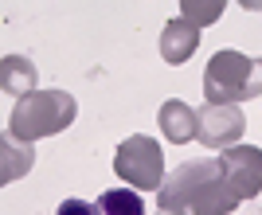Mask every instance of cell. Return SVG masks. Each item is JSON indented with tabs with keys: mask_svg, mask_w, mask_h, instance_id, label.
Masks as SVG:
<instances>
[{
	"mask_svg": "<svg viewBox=\"0 0 262 215\" xmlns=\"http://www.w3.org/2000/svg\"><path fill=\"white\" fill-rule=\"evenodd\" d=\"M196 47H200V28H196V24H188L184 16H176V20L164 24V32H161V59L168 67L188 63V59L196 55Z\"/></svg>",
	"mask_w": 262,
	"mask_h": 215,
	"instance_id": "obj_7",
	"label": "cell"
},
{
	"mask_svg": "<svg viewBox=\"0 0 262 215\" xmlns=\"http://www.w3.org/2000/svg\"><path fill=\"white\" fill-rule=\"evenodd\" d=\"M55 215H98V211H94V204H86V200H63Z\"/></svg>",
	"mask_w": 262,
	"mask_h": 215,
	"instance_id": "obj_14",
	"label": "cell"
},
{
	"mask_svg": "<svg viewBox=\"0 0 262 215\" xmlns=\"http://www.w3.org/2000/svg\"><path fill=\"white\" fill-rule=\"evenodd\" d=\"M35 86H39V71H35L32 59H24V55L0 59V90H4V94H12L20 102V98L35 94Z\"/></svg>",
	"mask_w": 262,
	"mask_h": 215,
	"instance_id": "obj_10",
	"label": "cell"
},
{
	"mask_svg": "<svg viewBox=\"0 0 262 215\" xmlns=\"http://www.w3.org/2000/svg\"><path fill=\"white\" fill-rule=\"evenodd\" d=\"M157 121H161V133L172 145L196 141V110L188 106V102H180V98H168L161 106V114H157Z\"/></svg>",
	"mask_w": 262,
	"mask_h": 215,
	"instance_id": "obj_11",
	"label": "cell"
},
{
	"mask_svg": "<svg viewBox=\"0 0 262 215\" xmlns=\"http://www.w3.org/2000/svg\"><path fill=\"white\" fill-rule=\"evenodd\" d=\"M239 204H243L239 192H235V188L223 180V172H219L215 180H208L196 192V200L188 204V215H231Z\"/></svg>",
	"mask_w": 262,
	"mask_h": 215,
	"instance_id": "obj_8",
	"label": "cell"
},
{
	"mask_svg": "<svg viewBox=\"0 0 262 215\" xmlns=\"http://www.w3.org/2000/svg\"><path fill=\"white\" fill-rule=\"evenodd\" d=\"M247 133V118L239 106H200L196 114V137L208 149L227 153L231 145H239V137Z\"/></svg>",
	"mask_w": 262,
	"mask_h": 215,
	"instance_id": "obj_5",
	"label": "cell"
},
{
	"mask_svg": "<svg viewBox=\"0 0 262 215\" xmlns=\"http://www.w3.org/2000/svg\"><path fill=\"white\" fill-rule=\"evenodd\" d=\"M262 94V59L243 51H215L204 71V98L208 106H239Z\"/></svg>",
	"mask_w": 262,
	"mask_h": 215,
	"instance_id": "obj_1",
	"label": "cell"
},
{
	"mask_svg": "<svg viewBox=\"0 0 262 215\" xmlns=\"http://www.w3.org/2000/svg\"><path fill=\"white\" fill-rule=\"evenodd\" d=\"M98 215H145V200L133 188H106L94 204Z\"/></svg>",
	"mask_w": 262,
	"mask_h": 215,
	"instance_id": "obj_12",
	"label": "cell"
},
{
	"mask_svg": "<svg viewBox=\"0 0 262 215\" xmlns=\"http://www.w3.org/2000/svg\"><path fill=\"white\" fill-rule=\"evenodd\" d=\"M219 157H208V161H184L176 164L172 172H168V180L161 184V192H157V204H161V211H188V204L196 200V192L204 188L208 180H215L219 176Z\"/></svg>",
	"mask_w": 262,
	"mask_h": 215,
	"instance_id": "obj_4",
	"label": "cell"
},
{
	"mask_svg": "<svg viewBox=\"0 0 262 215\" xmlns=\"http://www.w3.org/2000/svg\"><path fill=\"white\" fill-rule=\"evenodd\" d=\"M35 164V149L28 141L12 137V133H0V188L12 180H24Z\"/></svg>",
	"mask_w": 262,
	"mask_h": 215,
	"instance_id": "obj_9",
	"label": "cell"
},
{
	"mask_svg": "<svg viewBox=\"0 0 262 215\" xmlns=\"http://www.w3.org/2000/svg\"><path fill=\"white\" fill-rule=\"evenodd\" d=\"M219 168H223V180L239 192V200H254L262 192V149L231 145L227 153H219Z\"/></svg>",
	"mask_w": 262,
	"mask_h": 215,
	"instance_id": "obj_6",
	"label": "cell"
},
{
	"mask_svg": "<svg viewBox=\"0 0 262 215\" xmlns=\"http://www.w3.org/2000/svg\"><path fill=\"white\" fill-rule=\"evenodd\" d=\"M157 215H180V211H157Z\"/></svg>",
	"mask_w": 262,
	"mask_h": 215,
	"instance_id": "obj_15",
	"label": "cell"
},
{
	"mask_svg": "<svg viewBox=\"0 0 262 215\" xmlns=\"http://www.w3.org/2000/svg\"><path fill=\"white\" fill-rule=\"evenodd\" d=\"M223 0H204V4H196V0H184L180 4V12H184L188 24H196V28H208V24H215L219 16H223Z\"/></svg>",
	"mask_w": 262,
	"mask_h": 215,
	"instance_id": "obj_13",
	"label": "cell"
},
{
	"mask_svg": "<svg viewBox=\"0 0 262 215\" xmlns=\"http://www.w3.org/2000/svg\"><path fill=\"white\" fill-rule=\"evenodd\" d=\"M78 114V102L75 94L67 90H35V94L20 98L8 114V133L20 141H39V137H51V133H63Z\"/></svg>",
	"mask_w": 262,
	"mask_h": 215,
	"instance_id": "obj_2",
	"label": "cell"
},
{
	"mask_svg": "<svg viewBox=\"0 0 262 215\" xmlns=\"http://www.w3.org/2000/svg\"><path fill=\"white\" fill-rule=\"evenodd\" d=\"M114 172L129 184L133 192H161L164 184V153L153 137H125L114 153Z\"/></svg>",
	"mask_w": 262,
	"mask_h": 215,
	"instance_id": "obj_3",
	"label": "cell"
}]
</instances>
